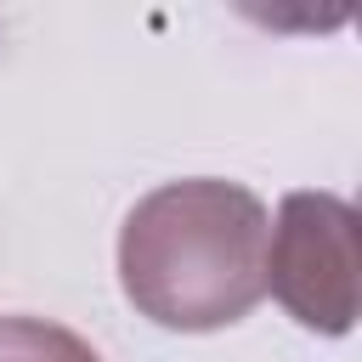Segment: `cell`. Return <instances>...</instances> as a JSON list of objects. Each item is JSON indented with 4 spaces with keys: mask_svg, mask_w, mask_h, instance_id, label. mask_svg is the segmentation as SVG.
<instances>
[{
    "mask_svg": "<svg viewBox=\"0 0 362 362\" xmlns=\"http://www.w3.org/2000/svg\"><path fill=\"white\" fill-rule=\"evenodd\" d=\"M266 204L221 175L164 181L119 226L124 300L175 334H209L249 317L266 294Z\"/></svg>",
    "mask_w": 362,
    "mask_h": 362,
    "instance_id": "1",
    "label": "cell"
},
{
    "mask_svg": "<svg viewBox=\"0 0 362 362\" xmlns=\"http://www.w3.org/2000/svg\"><path fill=\"white\" fill-rule=\"evenodd\" d=\"M266 288L311 334L356 322V209L339 192H288L266 232Z\"/></svg>",
    "mask_w": 362,
    "mask_h": 362,
    "instance_id": "2",
    "label": "cell"
},
{
    "mask_svg": "<svg viewBox=\"0 0 362 362\" xmlns=\"http://www.w3.org/2000/svg\"><path fill=\"white\" fill-rule=\"evenodd\" d=\"M0 362H102L90 339L45 317H0Z\"/></svg>",
    "mask_w": 362,
    "mask_h": 362,
    "instance_id": "3",
    "label": "cell"
}]
</instances>
